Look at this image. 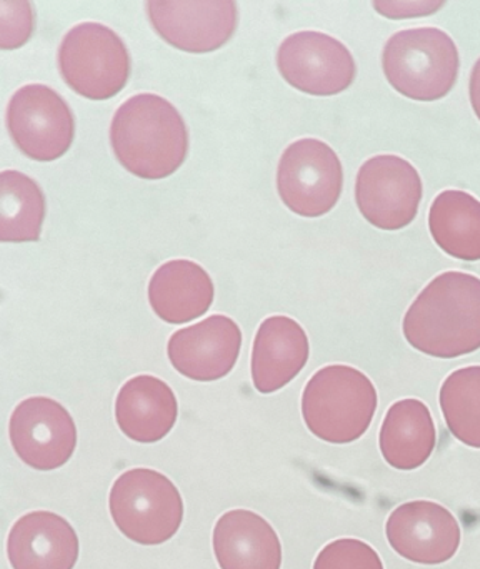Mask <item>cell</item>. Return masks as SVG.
I'll use <instances>...</instances> for the list:
<instances>
[{
	"label": "cell",
	"mask_w": 480,
	"mask_h": 569,
	"mask_svg": "<svg viewBox=\"0 0 480 569\" xmlns=\"http://www.w3.org/2000/svg\"><path fill=\"white\" fill-rule=\"evenodd\" d=\"M46 219V198L33 179L19 171L0 174V241L36 242Z\"/></svg>",
	"instance_id": "7402d4cb"
},
{
	"label": "cell",
	"mask_w": 480,
	"mask_h": 569,
	"mask_svg": "<svg viewBox=\"0 0 480 569\" xmlns=\"http://www.w3.org/2000/svg\"><path fill=\"white\" fill-rule=\"evenodd\" d=\"M446 2H436V0H376L372 8L383 18L389 19H413L427 18V16L436 14L443 8Z\"/></svg>",
	"instance_id": "484cf974"
},
{
	"label": "cell",
	"mask_w": 480,
	"mask_h": 569,
	"mask_svg": "<svg viewBox=\"0 0 480 569\" xmlns=\"http://www.w3.org/2000/svg\"><path fill=\"white\" fill-rule=\"evenodd\" d=\"M422 194L419 171L400 156H373L357 172V208L382 231L407 228L419 212Z\"/></svg>",
	"instance_id": "9c48e42d"
},
{
	"label": "cell",
	"mask_w": 480,
	"mask_h": 569,
	"mask_svg": "<svg viewBox=\"0 0 480 569\" xmlns=\"http://www.w3.org/2000/svg\"><path fill=\"white\" fill-rule=\"evenodd\" d=\"M277 69L297 91L322 98L347 91L357 74L349 49L332 36L316 31L283 39L277 51Z\"/></svg>",
	"instance_id": "30bf717a"
},
{
	"label": "cell",
	"mask_w": 480,
	"mask_h": 569,
	"mask_svg": "<svg viewBox=\"0 0 480 569\" xmlns=\"http://www.w3.org/2000/svg\"><path fill=\"white\" fill-rule=\"evenodd\" d=\"M113 525L130 541L157 546L170 541L183 521L179 488L162 472L133 468L113 481L109 492Z\"/></svg>",
	"instance_id": "5b68a950"
},
{
	"label": "cell",
	"mask_w": 480,
	"mask_h": 569,
	"mask_svg": "<svg viewBox=\"0 0 480 569\" xmlns=\"http://www.w3.org/2000/svg\"><path fill=\"white\" fill-rule=\"evenodd\" d=\"M377 389L359 369L326 366L307 382L302 418L316 438L330 445H349L366 435L377 411Z\"/></svg>",
	"instance_id": "3957f363"
},
{
	"label": "cell",
	"mask_w": 480,
	"mask_h": 569,
	"mask_svg": "<svg viewBox=\"0 0 480 569\" xmlns=\"http://www.w3.org/2000/svg\"><path fill=\"white\" fill-rule=\"evenodd\" d=\"M439 405L450 435L469 448L480 449V366H467L447 376Z\"/></svg>",
	"instance_id": "603a6c76"
},
{
	"label": "cell",
	"mask_w": 480,
	"mask_h": 569,
	"mask_svg": "<svg viewBox=\"0 0 480 569\" xmlns=\"http://www.w3.org/2000/svg\"><path fill=\"white\" fill-rule=\"evenodd\" d=\"M437 431L430 409L419 399L393 402L379 431V448L387 465L413 471L429 461Z\"/></svg>",
	"instance_id": "ffe728a7"
},
{
	"label": "cell",
	"mask_w": 480,
	"mask_h": 569,
	"mask_svg": "<svg viewBox=\"0 0 480 569\" xmlns=\"http://www.w3.org/2000/svg\"><path fill=\"white\" fill-rule=\"evenodd\" d=\"M429 231L450 258L480 261V201L459 189H447L433 199Z\"/></svg>",
	"instance_id": "44dd1931"
},
{
	"label": "cell",
	"mask_w": 480,
	"mask_h": 569,
	"mask_svg": "<svg viewBox=\"0 0 480 569\" xmlns=\"http://www.w3.org/2000/svg\"><path fill=\"white\" fill-rule=\"evenodd\" d=\"M403 338L432 358L453 359L480 349V278L447 271L433 278L407 309Z\"/></svg>",
	"instance_id": "6da1fadb"
},
{
	"label": "cell",
	"mask_w": 480,
	"mask_h": 569,
	"mask_svg": "<svg viewBox=\"0 0 480 569\" xmlns=\"http://www.w3.org/2000/svg\"><path fill=\"white\" fill-rule=\"evenodd\" d=\"M309 338L299 322L270 316L253 339L250 372L260 395H272L297 378L309 361Z\"/></svg>",
	"instance_id": "2e32d148"
},
{
	"label": "cell",
	"mask_w": 480,
	"mask_h": 569,
	"mask_svg": "<svg viewBox=\"0 0 480 569\" xmlns=\"http://www.w3.org/2000/svg\"><path fill=\"white\" fill-rule=\"evenodd\" d=\"M59 71L66 84L90 101H106L119 94L130 78V56L112 29L82 22L60 42Z\"/></svg>",
	"instance_id": "8992f818"
},
{
	"label": "cell",
	"mask_w": 480,
	"mask_h": 569,
	"mask_svg": "<svg viewBox=\"0 0 480 569\" xmlns=\"http://www.w3.org/2000/svg\"><path fill=\"white\" fill-rule=\"evenodd\" d=\"M179 405L172 388L156 376L129 379L116 398V421L120 431L140 445L166 438L177 422Z\"/></svg>",
	"instance_id": "ac0fdd59"
},
{
	"label": "cell",
	"mask_w": 480,
	"mask_h": 569,
	"mask_svg": "<svg viewBox=\"0 0 480 569\" xmlns=\"http://www.w3.org/2000/svg\"><path fill=\"white\" fill-rule=\"evenodd\" d=\"M213 555L220 569H280L282 545L267 519L249 509H232L217 519Z\"/></svg>",
	"instance_id": "e0dca14e"
},
{
	"label": "cell",
	"mask_w": 480,
	"mask_h": 569,
	"mask_svg": "<svg viewBox=\"0 0 480 569\" xmlns=\"http://www.w3.org/2000/svg\"><path fill=\"white\" fill-rule=\"evenodd\" d=\"M10 445L20 461L37 471H53L70 461L77 448V426L56 399L33 396L13 409Z\"/></svg>",
	"instance_id": "8fae6325"
},
{
	"label": "cell",
	"mask_w": 480,
	"mask_h": 569,
	"mask_svg": "<svg viewBox=\"0 0 480 569\" xmlns=\"http://www.w3.org/2000/svg\"><path fill=\"white\" fill-rule=\"evenodd\" d=\"M79 555L76 529L52 511L20 516L7 536V558L12 569H73Z\"/></svg>",
	"instance_id": "9a60e30c"
},
{
	"label": "cell",
	"mask_w": 480,
	"mask_h": 569,
	"mask_svg": "<svg viewBox=\"0 0 480 569\" xmlns=\"http://www.w3.org/2000/svg\"><path fill=\"white\" fill-rule=\"evenodd\" d=\"M242 348V332L233 319L213 315L179 329L167 342L170 365L179 375L199 382L230 375Z\"/></svg>",
	"instance_id": "5bb4252c"
},
{
	"label": "cell",
	"mask_w": 480,
	"mask_h": 569,
	"mask_svg": "<svg viewBox=\"0 0 480 569\" xmlns=\"http://www.w3.org/2000/svg\"><path fill=\"white\" fill-rule=\"evenodd\" d=\"M33 8L22 0H0V49H19L29 41L33 32Z\"/></svg>",
	"instance_id": "d4e9b609"
},
{
	"label": "cell",
	"mask_w": 480,
	"mask_h": 569,
	"mask_svg": "<svg viewBox=\"0 0 480 569\" xmlns=\"http://www.w3.org/2000/svg\"><path fill=\"white\" fill-rule=\"evenodd\" d=\"M382 69L387 82L403 98L439 101L450 94L459 78V51L440 29H403L383 46Z\"/></svg>",
	"instance_id": "277c9868"
},
{
	"label": "cell",
	"mask_w": 480,
	"mask_h": 569,
	"mask_svg": "<svg viewBox=\"0 0 480 569\" xmlns=\"http://www.w3.org/2000/svg\"><path fill=\"white\" fill-rule=\"evenodd\" d=\"M469 98L470 106L480 121V59L473 64L472 72H470Z\"/></svg>",
	"instance_id": "4316f807"
},
{
	"label": "cell",
	"mask_w": 480,
	"mask_h": 569,
	"mask_svg": "<svg viewBox=\"0 0 480 569\" xmlns=\"http://www.w3.org/2000/svg\"><path fill=\"white\" fill-rule=\"evenodd\" d=\"M312 569H383V562L367 542L342 538L320 549Z\"/></svg>",
	"instance_id": "cb8c5ba5"
},
{
	"label": "cell",
	"mask_w": 480,
	"mask_h": 569,
	"mask_svg": "<svg viewBox=\"0 0 480 569\" xmlns=\"http://www.w3.org/2000/svg\"><path fill=\"white\" fill-rule=\"evenodd\" d=\"M147 16L162 41L189 54L223 48L236 34L239 22L233 0H150Z\"/></svg>",
	"instance_id": "7c38bea8"
},
{
	"label": "cell",
	"mask_w": 480,
	"mask_h": 569,
	"mask_svg": "<svg viewBox=\"0 0 480 569\" xmlns=\"http://www.w3.org/2000/svg\"><path fill=\"white\" fill-rule=\"evenodd\" d=\"M10 139L32 161L62 158L76 136L67 102L49 86L29 84L13 92L6 112Z\"/></svg>",
	"instance_id": "ba28073f"
},
{
	"label": "cell",
	"mask_w": 480,
	"mask_h": 569,
	"mask_svg": "<svg viewBox=\"0 0 480 569\" xmlns=\"http://www.w3.org/2000/svg\"><path fill=\"white\" fill-rule=\"evenodd\" d=\"M110 146L126 171L157 181L172 176L186 161L189 131L172 102L157 94H137L113 114Z\"/></svg>",
	"instance_id": "7a4b0ae2"
},
{
	"label": "cell",
	"mask_w": 480,
	"mask_h": 569,
	"mask_svg": "<svg viewBox=\"0 0 480 569\" xmlns=\"http://www.w3.org/2000/svg\"><path fill=\"white\" fill-rule=\"evenodd\" d=\"M386 536L397 555L426 566L450 561L462 539L456 516L433 501H409L393 509Z\"/></svg>",
	"instance_id": "4fadbf2b"
},
{
	"label": "cell",
	"mask_w": 480,
	"mask_h": 569,
	"mask_svg": "<svg viewBox=\"0 0 480 569\" xmlns=\"http://www.w3.org/2000/svg\"><path fill=\"white\" fill-rule=\"evenodd\" d=\"M342 188V162L326 142L299 139L283 151L277 168V192L293 214H327L336 208Z\"/></svg>",
	"instance_id": "52a82bcc"
},
{
	"label": "cell",
	"mask_w": 480,
	"mask_h": 569,
	"mask_svg": "<svg viewBox=\"0 0 480 569\" xmlns=\"http://www.w3.org/2000/svg\"><path fill=\"white\" fill-rule=\"evenodd\" d=\"M147 295L150 308L162 321L186 325L209 311L216 289L202 266L189 259H173L157 268Z\"/></svg>",
	"instance_id": "d6986e66"
}]
</instances>
